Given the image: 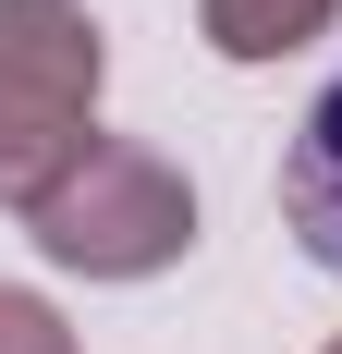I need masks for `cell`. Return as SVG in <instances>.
Listing matches in <instances>:
<instances>
[{
	"mask_svg": "<svg viewBox=\"0 0 342 354\" xmlns=\"http://www.w3.org/2000/svg\"><path fill=\"white\" fill-rule=\"evenodd\" d=\"M98 86L110 37L86 0H0V208L12 220L98 147Z\"/></svg>",
	"mask_w": 342,
	"mask_h": 354,
	"instance_id": "cell-1",
	"label": "cell"
},
{
	"mask_svg": "<svg viewBox=\"0 0 342 354\" xmlns=\"http://www.w3.org/2000/svg\"><path fill=\"white\" fill-rule=\"evenodd\" d=\"M25 232H37L49 269H73V281H159V269H183V245H196V183L171 171L159 147L98 135L25 208Z\"/></svg>",
	"mask_w": 342,
	"mask_h": 354,
	"instance_id": "cell-2",
	"label": "cell"
},
{
	"mask_svg": "<svg viewBox=\"0 0 342 354\" xmlns=\"http://www.w3.org/2000/svg\"><path fill=\"white\" fill-rule=\"evenodd\" d=\"M281 220H294V245L342 281V73L306 98V122L281 147Z\"/></svg>",
	"mask_w": 342,
	"mask_h": 354,
	"instance_id": "cell-3",
	"label": "cell"
},
{
	"mask_svg": "<svg viewBox=\"0 0 342 354\" xmlns=\"http://www.w3.org/2000/svg\"><path fill=\"white\" fill-rule=\"evenodd\" d=\"M342 25V0H196V37L220 62H294Z\"/></svg>",
	"mask_w": 342,
	"mask_h": 354,
	"instance_id": "cell-4",
	"label": "cell"
},
{
	"mask_svg": "<svg viewBox=\"0 0 342 354\" xmlns=\"http://www.w3.org/2000/svg\"><path fill=\"white\" fill-rule=\"evenodd\" d=\"M0 354H86V342L62 330V306H49V293L0 281Z\"/></svg>",
	"mask_w": 342,
	"mask_h": 354,
	"instance_id": "cell-5",
	"label": "cell"
},
{
	"mask_svg": "<svg viewBox=\"0 0 342 354\" xmlns=\"http://www.w3.org/2000/svg\"><path fill=\"white\" fill-rule=\"evenodd\" d=\"M330 354H342V342H330Z\"/></svg>",
	"mask_w": 342,
	"mask_h": 354,
	"instance_id": "cell-6",
	"label": "cell"
}]
</instances>
